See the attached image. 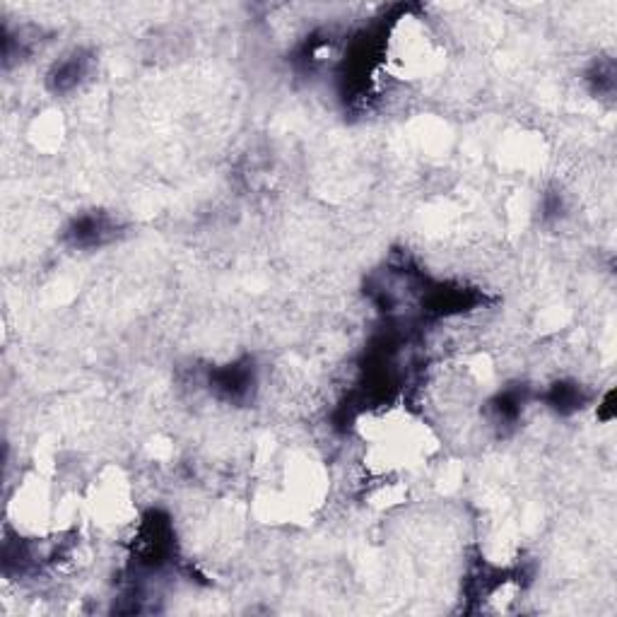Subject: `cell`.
Returning a JSON list of instances; mask_svg holds the SVG:
<instances>
[{
  "instance_id": "obj_5",
  "label": "cell",
  "mask_w": 617,
  "mask_h": 617,
  "mask_svg": "<svg viewBox=\"0 0 617 617\" xmlns=\"http://www.w3.org/2000/svg\"><path fill=\"white\" fill-rule=\"evenodd\" d=\"M586 401H589V396H586V391L581 389V384H577V381H557V384H552L548 393H545V403H548L557 415L579 413Z\"/></svg>"
},
{
  "instance_id": "obj_3",
  "label": "cell",
  "mask_w": 617,
  "mask_h": 617,
  "mask_svg": "<svg viewBox=\"0 0 617 617\" xmlns=\"http://www.w3.org/2000/svg\"><path fill=\"white\" fill-rule=\"evenodd\" d=\"M92 56L85 51H73L70 56H63L61 61L54 63L49 73V87L56 94H68L90 78Z\"/></svg>"
},
{
  "instance_id": "obj_6",
  "label": "cell",
  "mask_w": 617,
  "mask_h": 617,
  "mask_svg": "<svg viewBox=\"0 0 617 617\" xmlns=\"http://www.w3.org/2000/svg\"><path fill=\"white\" fill-rule=\"evenodd\" d=\"M589 85L591 92L598 97H613L615 94V63L613 61H598L589 70Z\"/></svg>"
},
{
  "instance_id": "obj_2",
  "label": "cell",
  "mask_w": 617,
  "mask_h": 617,
  "mask_svg": "<svg viewBox=\"0 0 617 617\" xmlns=\"http://www.w3.org/2000/svg\"><path fill=\"white\" fill-rule=\"evenodd\" d=\"M256 389V367L251 360L227 364L213 369L210 374V391H215L222 401L242 403Z\"/></svg>"
},
{
  "instance_id": "obj_1",
  "label": "cell",
  "mask_w": 617,
  "mask_h": 617,
  "mask_svg": "<svg viewBox=\"0 0 617 617\" xmlns=\"http://www.w3.org/2000/svg\"><path fill=\"white\" fill-rule=\"evenodd\" d=\"M119 234V222L107 213H82L70 222L66 239L75 249H99V246L114 242Z\"/></svg>"
},
{
  "instance_id": "obj_4",
  "label": "cell",
  "mask_w": 617,
  "mask_h": 617,
  "mask_svg": "<svg viewBox=\"0 0 617 617\" xmlns=\"http://www.w3.org/2000/svg\"><path fill=\"white\" fill-rule=\"evenodd\" d=\"M490 417L497 427H511L519 422L526 405V391L519 386H509V389L499 391L490 403Z\"/></svg>"
}]
</instances>
